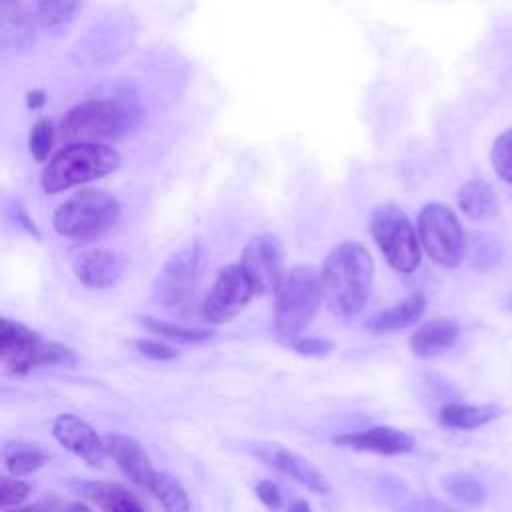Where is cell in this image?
<instances>
[{"mask_svg": "<svg viewBox=\"0 0 512 512\" xmlns=\"http://www.w3.org/2000/svg\"><path fill=\"white\" fill-rule=\"evenodd\" d=\"M56 498H46V500H40V502H34V504H28V506H20V508H4V512H56Z\"/></svg>", "mask_w": 512, "mask_h": 512, "instance_id": "obj_34", "label": "cell"}, {"mask_svg": "<svg viewBox=\"0 0 512 512\" xmlns=\"http://www.w3.org/2000/svg\"><path fill=\"white\" fill-rule=\"evenodd\" d=\"M380 492L386 502L394 508V512H456L448 504H442L432 498L414 496L400 482H382Z\"/></svg>", "mask_w": 512, "mask_h": 512, "instance_id": "obj_23", "label": "cell"}, {"mask_svg": "<svg viewBox=\"0 0 512 512\" xmlns=\"http://www.w3.org/2000/svg\"><path fill=\"white\" fill-rule=\"evenodd\" d=\"M80 6L82 0H34L36 22L44 30L58 34L72 24L80 12Z\"/></svg>", "mask_w": 512, "mask_h": 512, "instance_id": "obj_22", "label": "cell"}, {"mask_svg": "<svg viewBox=\"0 0 512 512\" xmlns=\"http://www.w3.org/2000/svg\"><path fill=\"white\" fill-rule=\"evenodd\" d=\"M150 492L158 498L164 512H188L190 510V502H188V496H186L182 484L176 478L168 476L166 472L156 474Z\"/></svg>", "mask_w": 512, "mask_h": 512, "instance_id": "obj_25", "label": "cell"}, {"mask_svg": "<svg viewBox=\"0 0 512 512\" xmlns=\"http://www.w3.org/2000/svg\"><path fill=\"white\" fill-rule=\"evenodd\" d=\"M254 456L282 472L284 476L292 478L294 482L306 486L308 490L316 494H326L330 492V482L328 478L304 456L292 452L290 448H284L274 442H254L250 444Z\"/></svg>", "mask_w": 512, "mask_h": 512, "instance_id": "obj_12", "label": "cell"}, {"mask_svg": "<svg viewBox=\"0 0 512 512\" xmlns=\"http://www.w3.org/2000/svg\"><path fill=\"white\" fill-rule=\"evenodd\" d=\"M104 444H106L108 456L118 464V468L124 472V476L132 484L150 492L158 472L152 468V462H150L146 450L134 438H130L126 434H118V432L104 436Z\"/></svg>", "mask_w": 512, "mask_h": 512, "instance_id": "obj_14", "label": "cell"}, {"mask_svg": "<svg viewBox=\"0 0 512 512\" xmlns=\"http://www.w3.org/2000/svg\"><path fill=\"white\" fill-rule=\"evenodd\" d=\"M294 350L306 356H322L328 354L332 350V342L330 340H322V338H294L290 340Z\"/></svg>", "mask_w": 512, "mask_h": 512, "instance_id": "obj_31", "label": "cell"}, {"mask_svg": "<svg viewBox=\"0 0 512 512\" xmlns=\"http://www.w3.org/2000/svg\"><path fill=\"white\" fill-rule=\"evenodd\" d=\"M424 308H426V298L420 292H414L408 298H404L402 302L374 314L366 322V328L374 334H386V332L402 330V328L414 324L422 316Z\"/></svg>", "mask_w": 512, "mask_h": 512, "instance_id": "obj_19", "label": "cell"}, {"mask_svg": "<svg viewBox=\"0 0 512 512\" xmlns=\"http://www.w3.org/2000/svg\"><path fill=\"white\" fill-rule=\"evenodd\" d=\"M254 294V286L242 266L226 264L218 272L212 288L208 290V296L204 298L202 314L210 324L230 322L242 312Z\"/></svg>", "mask_w": 512, "mask_h": 512, "instance_id": "obj_10", "label": "cell"}, {"mask_svg": "<svg viewBox=\"0 0 512 512\" xmlns=\"http://www.w3.org/2000/svg\"><path fill=\"white\" fill-rule=\"evenodd\" d=\"M136 348L144 356H150L154 360H172L178 356V352L172 346L158 342V340H136Z\"/></svg>", "mask_w": 512, "mask_h": 512, "instance_id": "obj_32", "label": "cell"}, {"mask_svg": "<svg viewBox=\"0 0 512 512\" xmlns=\"http://www.w3.org/2000/svg\"><path fill=\"white\" fill-rule=\"evenodd\" d=\"M442 488L454 500L466 506H478L486 500V492L478 480L466 474H450L442 480Z\"/></svg>", "mask_w": 512, "mask_h": 512, "instance_id": "obj_26", "label": "cell"}, {"mask_svg": "<svg viewBox=\"0 0 512 512\" xmlns=\"http://www.w3.org/2000/svg\"><path fill=\"white\" fill-rule=\"evenodd\" d=\"M240 266L254 286L256 294H274L284 272V246L274 234L254 236L242 250Z\"/></svg>", "mask_w": 512, "mask_h": 512, "instance_id": "obj_11", "label": "cell"}, {"mask_svg": "<svg viewBox=\"0 0 512 512\" xmlns=\"http://www.w3.org/2000/svg\"><path fill=\"white\" fill-rule=\"evenodd\" d=\"M324 300L322 278L310 266H296L286 272L274 292V326L288 340L312 322Z\"/></svg>", "mask_w": 512, "mask_h": 512, "instance_id": "obj_4", "label": "cell"}, {"mask_svg": "<svg viewBox=\"0 0 512 512\" xmlns=\"http://www.w3.org/2000/svg\"><path fill=\"white\" fill-rule=\"evenodd\" d=\"M370 234L394 270L410 274L420 266L418 232L396 204H382L372 212Z\"/></svg>", "mask_w": 512, "mask_h": 512, "instance_id": "obj_7", "label": "cell"}, {"mask_svg": "<svg viewBox=\"0 0 512 512\" xmlns=\"http://www.w3.org/2000/svg\"><path fill=\"white\" fill-rule=\"evenodd\" d=\"M288 512H312V508H310V504L306 500H296V502L290 504Z\"/></svg>", "mask_w": 512, "mask_h": 512, "instance_id": "obj_37", "label": "cell"}, {"mask_svg": "<svg viewBox=\"0 0 512 512\" xmlns=\"http://www.w3.org/2000/svg\"><path fill=\"white\" fill-rule=\"evenodd\" d=\"M324 302L336 316H356L370 294L374 278V260L368 248L348 240L338 244L322 264Z\"/></svg>", "mask_w": 512, "mask_h": 512, "instance_id": "obj_1", "label": "cell"}, {"mask_svg": "<svg viewBox=\"0 0 512 512\" xmlns=\"http://www.w3.org/2000/svg\"><path fill=\"white\" fill-rule=\"evenodd\" d=\"M118 166L120 156L114 148L96 142H76L62 148L46 162L40 174V184L46 194H58L98 180Z\"/></svg>", "mask_w": 512, "mask_h": 512, "instance_id": "obj_3", "label": "cell"}, {"mask_svg": "<svg viewBox=\"0 0 512 512\" xmlns=\"http://www.w3.org/2000/svg\"><path fill=\"white\" fill-rule=\"evenodd\" d=\"M56 512H92V510L82 502H66V504L56 502Z\"/></svg>", "mask_w": 512, "mask_h": 512, "instance_id": "obj_35", "label": "cell"}, {"mask_svg": "<svg viewBox=\"0 0 512 512\" xmlns=\"http://www.w3.org/2000/svg\"><path fill=\"white\" fill-rule=\"evenodd\" d=\"M418 238L426 254L444 268H456L466 254V236L454 212L440 204L428 202L418 214Z\"/></svg>", "mask_w": 512, "mask_h": 512, "instance_id": "obj_8", "label": "cell"}, {"mask_svg": "<svg viewBox=\"0 0 512 512\" xmlns=\"http://www.w3.org/2000/svg\"><path fill=\"white\" fill-rule=\"evenodd\" d=\"M204 248L194 242L174 252L154 282V300L162 306H180L190 300L204 270Z\"/></svg>", "mask_w": 512, "mask_h": 512, "instance_id": "obj_9", "label": "cell"}, {"mask_svg": "<svg viewBox=\"0 0 512 512\" xmlns=\"http://www.w3.org/2000/svg\"><path fill=\"white\" fill-rule=\"evenodd\" d=\"M334 442L354 450L374 452L384 456L406 454V452H412L416 446V440L408 432L392 426H376L362 432H348V434L336 436Z\"/></svg>", "mask_w": 512, "mask_h": 512, "instance_id": "obj_15", "label": "cell"}, {"mask_svg": "<svg viewBox=\"0 0 512 512\" xmlns=\"http://www.w3.org/2000/svg\"><path fill=\"white\" fill-rule=\"evenodd\" d=\"M492 166L504 182L512 184V128L504 130L500 136H496L492 144V154H490Z\"/></svg>", "mask_w": 512, "mask_h": 512, "instance_id": "obj_28", "label": "cell"}, {"mask_svg": "<svg viewBox=\"0 0 512 512\" xmlns=\"http://www.w3.org/2000/svg\"><path fill=\"white\" fill-rule=\"evenodd\" d=\"M256 494H258L260 502H262L266 508H270L272 512H274V510H280V506H282V494H280V490H278V486H276L274 482H270V480H260V482L256 484Z\"/></svg>", "mask_w": 512, "mask_h": 512, "instance_id": "obj_33", "label": "cell"}, {"mask_svg": "<svg viewBox=\"0 0 512 512\" xmlns=\"http://www.w3.org/2000/svg\"><path fill=\"white\" fill-rule=\"evenodd\" d=\"M0 362L10 374H26L36 368L64 366L72 368L76 356L70 348L40 338L28 326L2 318L0 320Z\"/></svg>", "mask_w": 512, "mask_h": 512, "instance_id": "obj_5", "label": "cell"}, {"mask_svg": "<svg viewBox=\"0 0 512 512\" xmlns=\"http://www.w3.org/2000/svg\"><path fill=\"white\" fill-rule=\"evenodd\" d=\"M498 414H500V408L494 404H484V406L448 404L440 410V422L448 428L472 430L492 422L494 418H498Z\"/></svg>", "mask_w": 512, "mask_h": 512, "instance_id": "obj_21", "label": "cell"}, {"mask_svg": "<svg viewBox=\"0 0 512 512\" xmlns=\"http://www.w3.org/2000/svg\"><path fill=\"white\" fill-rule=\"evenodd\" d=\"M0 6H2V10L16 8V6H20V0H0Z\"/></svg>", "mask_w": 512, "mask_h": 512, "instance_id": "obj_38", "label": "cell"}, {"mask_svg": "<svg viewBox=\"0 0 512 512\" xmlns=\"http://www.w3.org/2000/svg\"><path fill=\"white\" fill-rule=\"evenodd\" d=\"M142 108L132 94H118L104 100H86L70 108L60 122V136L70 142H96L122 138L136 130Z\"/></svg>", "mask_w": 512, "mask_h": 512, "instance_id": "obj_2", "label": "cell"}, {"mask_svg": "<svg viewBox=\"0 0 512 512\" xmlns=\"http://www.w3.org/2000/svg\"><path fill=\"white\" fill-rule=\"evenodd\" d=\"M120 206L112 194L100 188H84L60 204L52 224L60 236L74 240H96L118 220Z\"/></svg>", "mask_w": 512, "mask_h": 512, "instance_id": "obj_6", "label": "cell"}, {"mask_svg": "<svg viewBox=\"0 0 512 512\" xmlns=\"http://www.w3.org/2000/svg\"><path fill=\"white\" fill-rule=\"evenodd\" d=\"M142 324L150 332L160 334V336L170 338V340H176V342H200V340H206V338L212 336V330L182 328V326H176V324H170V322H162V320H156V318H142Z\"/></svg>", "mask_w": 512, "mask_h": 512, "instance_id": "obj_27", "label": "cell"}, {"mask_svg": "<svg viewBox=\"0 0 512 512\" xmlns=\"http://www.w3.org/2000/svg\"><path fill=\"white\" fill-rule=\"evenodd\" d=\"M124 272V260L106 248H88L74 260L76 278L94 290L114 286Z\"/></svg>", "mask_w": 512, "mask_h": 512, "instance_id": "obj_16", "label": "cell"}, {"mask_svg": "<svg viewBox=\"0 0 512 512\" xmlns=\"http://www.w3.org/2000/svg\"><path fill=\"white\" fill-rule=\"evenodd\" d=\"M2 460L10 474L28 476L46 464L48 452L28 442H8L2 450Z\"/></svg>", "mask_w": 512, "mask_h": 512, "instance_id": "obj_24", "label": "cell"}, {"mask_svg": "<svg viewBox=\"0 0 512 512\" xmlns=\"http://www.w3.org/2000/svg\"><path fill=\"white\" fill-rule=\"evenodd\" d=\"M458 338V324L450 318H434L418 326L410 336V350L428 358L448 350Z\"/></svg>", "mask_w": 512, "mask_h": 512, "instance_id": "obj_18", "label": "cell"}, {"mask_svg": "<svg viewBox=\"0 0 512 512\" xmlns=\"http://www.w3.org/2000/svg\"><path fill=\"white\" fill-rule=\"evenodd\" d=\"M52 434L60 446H64L68 452L76 454L90 466H102L108 454L104 438H100L88 422L80 420L74 414H60L52 424Z\"/></svg>", "mask_w": 512, "mask_h": 512, "instance_id": "obj_13", "label": "cell"}, {"mask_svg": "<svg viewBox=\"0 0 512 512\" xmlns=\"http://www.w3.org/2000/svg\"><path fill=\"white\" fill-rule=\"evenodd\" d=\"M458 206L472 220H490L498 212V198L484 180H468L458 190Z\"/></svg>", "mask_w": 512, "mask_h": 512, "instance_id": "obj_20", "label": "cell"}, {"mask_svg": "<svg viewBox=\"0 0 512 512\" xmlns=\"http://www.w3.org/2000/svg\"><path fill=\"white\" fill-rule=\"evenodd\" d=\"M54 144V126L50 120L40 118L28 134V150L38 162H46Z\"/></svg>", "mask_w": 512, "mask_h": 512, "instance_id": "obj_29", "label": "cell"}, {"mask_svg": "<svg viewBox=\"0 0 512 512\" xmlns=\"http://www.w3.org/2000/svg\"><path fill=\"white\" fill-rule=\"evenodd\" d=\"M44 104V92H30L28 94V106L30 108H38V106H42Z\"/></svg>", "mask_w": 512, "mask_h": 512, "instance_id": "obj_36", "label": "cell"}, {"mask_svg": "<svg viewBox=\"0 0 512 512\" xmlns=\"http://www.w3.org/2000/svg\"><path fill=\"white\" fill-rule=\"evenodd\" d=\"M30 494V486L18 478H8L2 476L0 478V506L8 508V506H16L20 502L26 500V496Z\"/></svg>", "mask_w": 512, "mask_h": 512, "instance_id": "obj_30", "label": "cell"}, {"mask_svg": "<svg viewBox=\"0 0 512 512\" xmlns=\"http://www.w3.org/2000/svg\"><path fill=\"white\" fill-rule=\"evenodd\" d=\"M74 490L94 502L100 512H148L128 488L110 482H78Z\"/></svg>", "mask_w": 512, "mask_h": 512, "instance_id": "obj_17", "label": "cell"}]
</instances>
